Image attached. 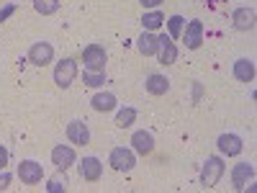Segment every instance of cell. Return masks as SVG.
Returning a JSON list of instances; mask_svg holds the SVG:
<instances>
[{"label":"cell","mask_w":257,"mask_h":193,"mask_svg":"<svg viewBox=\"0 0 257 193\" xmlns=\"http://www.w3.org/2000/svg\"><path fill=\"white\" fill-rule=\"evenodd\" d=\"M105 59H108V54H105V49L100 44H90L85 47L82 52V64L88 72H103L105 70Z\"/></svg>","instance_id":"cell-1"},{"label":"cell","mask_w":257,"mask_h":193,"mask_svg":"<svg viewBox=\"0 0 257 193\" xmlns=\"http://www.w3.org/2000/svg\"><path fill=\"white\" fill-rule=\"evenodd\" d=\"M221 175H224V162H221V157H206V162H203V167H201V183H203L206 188H213V185L221 180Z\"/></svg>","instance_id":"cell-2"},{"label":"cell","mask_w":257,"mask_h":193,"mask_svg":"<svg viewBox=\"0 0 257 193\" xmlns=\"http://www.w3.org/2000/svg\"><path fill=\"white\" fill-rule=\"evenodd\" d=\"M77 77V62L75 59H62L57 62V67H54V82L59 85V88H70V85L75 82Z\"/></svg>","instance_id":"cell-3"},{"label":"cell","mask_w":257,"mask_h":193,"mask_svg":"<svg viewBox=\"0 0 257 193\" xmlns=\"http://www.w3.org/2000/svg\"><path fill=\"white\" fill-rule=\"evenodd\" d=\"M108 162H111V167H113V170H118V173H128V170H134L137 157H134L132 149H126V147H116V149H111Z\"/></svg>","instance_id":"cell-4"},{"label":"cell","mask_w":257,"mask_h":193,"mask_svg":"<svg viewBox=\"0 0 257 193\" xmlns=\"http://www.w3.org/2000/svg\"><path fill=\"white\" fill-rule=\"evenodd\" d=\"M18 178L29 183V185H36L41 183V178H44V167H41L36 160H24L18 165Z\"/></svg>","instance_id":"cell-5"},{"label":"cell","mask_w":257,"mask_h":193,"mask_svg":"<svg viewBox=\"0 0 257 193\" xmlns=\"http://www.w3.org/2000/svg\"><path fill=\"white\" fill-rule=\"evenodd\" d=\"M54 59V47L47 44V41H36V44L29 49V62L36 64V67H44Z\"/></svg>","instance_id":"cell-6"},{"label":"cell","mask_w":257,"mask_h":193,"mask_svg":"<svg viewBox=\"0 0 257 193\" xmlns=\"http://www.w3.org/2000/svg\"><path fill=\"white\" fill-rule=\"evenodd\" d=\"M254 178V165L249 162H237L231 167V185L234 190H244V185Z\"/></svg>","instance_id":"cell-7"},{"label":"cell","mask_w":257,"mask_h":193,"mask_svg":"<svg viewBox=\"0 0 257 193\" xmlns=\"http://www.w3.org/2000/svg\"><path fill=\"white\" fill-rule=\"evenodd\" d=\"M157 57H160L162 64H173L178 59V47H175V41L170 39V34L157 36Z\"/></svg>","instance_id":"cell-8"},{"label":"cell","mask_w":257,"mask_h":193,"mask_svg":"<svg viewBox=\"0 0 257 193\" xmlns=\"http://www.w3.org/2000/svg\"><path fill=\"white\" fill-rule=\"evenodd\" d=\"M52 162L57 165L59 173H64L67 167L75 165V149L67 147V144H57V147L52 149Z\"/></svg>","instance_id":"cell-9"},{"label":"cell","mask_w":257,"mask_h":193,"mask_svg":"<svg viewBox=\"0 0 257 193\" xmlns=\"http://www.w3.org/2000/svg\"><path fill=\"white\" fill-rule=\"evenodd\" d=\"M216 147H219V152H221V155H226V157H237V155L242 152L244 142H242V137H237V134H221V137L216 139Z\"/></svg>","instance_id":"cell-10"},{"label":"cell","mask_w":257,"mask_h":193,"mask_svg":"<svg viewBox=\"0 0 257 193\" xmlns=\"http://www.w3.org/2000/svg\"><path fill=\"white\" fill-rule=\"evenodd\" d=\"M100 175H103V162L98 157H82V162H80V178L93 183V180H100Z\"/></svg>","instance_id":"cell-11"},{"label":"cell","mask_w":257,"mask_h":193,"mask_svg":"<svg viewBox=\"0 0 257 193\" xmlns=\"http://www.w3.org/2000/svg\"><path fill=\"white\" fill-rule=\"evenodd\" d=\"M67 139L72 142V144H90V129H88V124H82V121H70L67 124Z\"/></svg>","instance_id":"cell-12"},{"label":"cell","mask_w":257,"mask_h":193,"mask_svg":"<svg viewBox=\"0 0 257 193\" xmlns=\"http://www.w3.org/2000/svg\"><path fill=\"white\" fill-rule=\"evenodd\" d=\"M185 47L188 49H198L201 47V41H203V24H201V21L198 18H193L190 21V24L185 26Z\"/></svg>","instance_id":"cell-13"},{"label":"cell","mask_w":257,"mask_h":193,"mask_svg":"<svg viewBox=\"0 0 257 193\" xmlns=\"http://www.w3.org/2000/svg\"><path fill=\"white\" fill-rule=\"evenodd\" d=\"M231 21H234V29L237 31H249V29H254V11L252 8H237Z\"/></svg>","instance_id":"cell-14"},{"label":"cell","mask_w":257,"mask_h":193,"mask_svg":"<svg viewBox=\"0 0 257 193\" xmlns=\"http://www.w3.org/2000/svg\"><path fill=\"white\" fill-rule=\"evenodd\" d=\"M132 144L139 155H152L155 152V137L149 132H134L132 134Z\"/></svg>","instance_id":"cell-15"},{"label":"cell","mask_w":257,"mask_h":193,"mask_svg":"<svg viewBox=\"0 0 257 193\" xmlns=\"http://www.w3.org/2000/svg\"><path fill=\"white\" fill-rule=\"evenodd\" d=\"M234 77L239 82H252L254 80V62L252 59H237L234 62Z\"/></svg>","instance_id":"cell-16"},{"label":"cell","mask_w":257,"mask_h":193,"mask_svg":"<svg viewBox=\"0 0 257 193\" xmlns=\"http://www.w3.org/2000/svg\"><path fill=\"white\" fill-rule=\"evenodd\" d=\"M144 88H147V93H152V95H165L170 90V80L165 75H149L147 82H144Z\"/></svg>","instance_id":"cell-17"},{"label":"cell","mask_w":257,"mask_h":193,"mask_svg":"<svg viewBox=\"0 0 257 193\" xmlns=\"http://www.w3.org/2000/svg\"><path fill=\"white\" fill-rule=\"evenodd\" d=\"M90 106L95 111H100V114H108V111L116 109V95L113 93H98V95H93Z\"/></svg>","instance_id":"cell-18"},{"label":"cell","mask_w":257,"mask_h":193,"mask_svg":"<svg viewBox=\"0 0 257 193\" xmlns=\"http://www.w3.org/2000/svg\"><path fill=\"white\" fill-rule=\"evenodd\" d=\"M137 49H139L144 57L157 54V36H155V34H149V31H144V34L137 39Z\"/></svg>","instance_id":"cell-19"},{"label":"cell","mask_w":257,"mask_h":193,"mask_svg":"<svg viewBox=\"0 0 257 193\" xmlns=\"http://www.w3.org/2000/svg\"><path fill=\"white\" fill-rule=\"evenodd\" d=\"M162 24H165V16H162L160 11H149V13L142 16V26H144V31H155V29H160Z\"/></svg>","instance_id":"cell-20"},{"label":"cell","mask_w":257,"mask_h":193,"mask_svg":"<svg viewBox=\"0 0 257 193\" xmlns=\"http://www.w3.org/2000/svg\"><path fill=\"white\" fill-rule=\"evenodd\" d=\"M34 11L41 16H52L59 11V0H34Z\"/></svg>","instance_id":"cell-21"},{"label":"cell","mask_w":257,"mask_h":193,"mask_svg":"<svg viewBox=\"0 0 257 193\" xmlns=\"http://www.w3.org/2000/svg\"><path fill=\"white\" fill-rule=\"evenodd\" d=\"M134 121H137V111H134V109H128V106L116 114V126H121V129H128Z\"/></svg>","instance_id":"cell-22"},{"label":"cell","mask_w":257,"mask_h":193,"mask_svg":"<svg viewBox=\"0 0 257 193\" xmlns=\"http://www.w3.org/2000/svg\"><path fill=\"white\" fill-rule=\"evenodd\" d=\"M183 24H185V18H183V16H173V18H167L170 39H180V36H183Z\"/></svg>","instance_id":"cell-23"},{"label":"cell","mask_w":257,"mask_h":193,"mask_svg":"<svg viewBox=\"0 0 257 193\" xmlns=\"http://www.w3.org/2000/svg\"><path fill=\"white\" fill-rule=\"evenodd\" d=\"M82 82L90 85V88H100V85L105 82V75L103 72H88V70H85L82 72Z\"/></svg>","instance_id":"cell-24"},{"label":"cell","mask_w":257,"mask_h":193,"mask_svg":"<svg viewBox=\"0 0 257 193\" xmlns=\"http://www.w3.org/2000/svg\"><path fill=\"white\" fill-rule=\"evenodd\" d=\"M67 185H70V183H67V178H64V175L59 178V175H57V178H52V180H49L47 190H49V193H64V190H67Z\"/></svg>","instance_id":"cell-25"},{"label":"cell","mask_w":257,"mask_h":193,"mask_svg":"<svg viewBox=\"0 0 257 193\" xmlns=\"http://www.w3.org/2000/svg\"><path fill=\"white\" fill-rule=\"evenodd\" d=\"M13 13H16V6H13V3H8V6H6L3 11H0V24H3L6 18H11Z\"/></svg>","instance_id":"cell-26"},{"label":"cell","mask_w":257,"mask_h":193,"mask_svg":"<svg viewBox=\"0 0 257 193\" xmlns=\"http://www.w3.org/2000/svg\"><path fill=\"white\" fill-rule=\"evenodd\" d=\"M6 165H8V149L0 144V170H6Z\"/></svg>","instance_id":"cell-27"},{"label":"cell","mask_w":257,"mask_h":193,"mask_svg":"<svg viewBox=\"0 0 257 193\" xmlns=\"http://www.w3.org/2000/svg\"><path fill=\"white\" fill-rule=\"evenodd\" d=\"M11 185V173H6V170H3V173H0V190H6Z\"/></svg>","instance_id":"cell-28"},{"label":"cell","mask_w":257,"mask_h":193,"mask_svg":"<svg viewBox=\"0 0 257 193\" xmlns=\"http://www.w3.org/2000/svg\"><path fill=\"white\" fill-rule=\"evenodd\" d=\"M139 3H142L144 8H157V6L162 3V0H139Z\"/></svg>","instance_id":"cell-29"},{"label":"cell","mask_w":257,"mask_h":193,"mask_svg":"<svg viewBox=\"0 0 257 193\" xmlns=\"http://www.w3.org/2000/svg\"><path fill=\"white\" fill-rule=\"evenodd\" d=\"M203 3H206V0H203Z\"/></svg>","instance_id":"cell-30"}]
</instances>
